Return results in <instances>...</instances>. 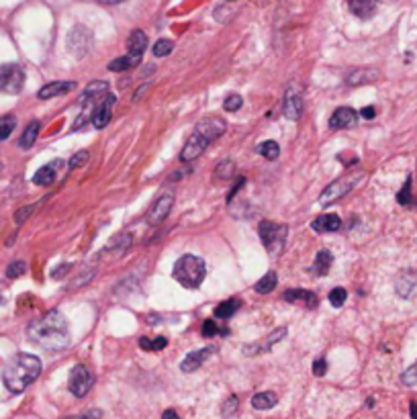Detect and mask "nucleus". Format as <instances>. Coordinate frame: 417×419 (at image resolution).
Instances as JSON below:
<instances>
[{
	"label": "nucleus",
	"mask_w": 417,
	"mask_h": 419,
	"mask_svg": "<svg viewBox=\"0 0 417 419\" xmlns=\"http://www.w3.org/2000/svg\"><path fill=\"white\" fill-rule=\"evenodd\" d=\"M27 335L33 344L47 352H60L70 346V327L60 311H49L41 319L29 323Z\"/></svg>",
	"instance_id": "f257e3e1"
},
{
	"label": "nucleus",
	"mask_w": 417,
	"mask_h": 419,
	"mask_svg": "<svg viewBox=\"0 0 417 419\" xmlns=\"http://www.w3.org/2000/svg\"><path fill=\"white\" fill-rule=\"evenodd\" d=\"M39 374H41V360L33 354L21 352L12 356L8 364L4 366L2 381L10 393H23L29 385L37 381Z\"/></svg>",
	"instance_id": "f03ea898"
},
{
	"label": "nucleus",
	"mask_w": 417,
	"mask_h": 419,
	"mask_svg": "<svg viewBox=\"0 0 417 419\" xmlns=\"http://www.w3.org/2000/svg\"><path fill=\"white\" fill-rule=\"evenodd\" d=\"M227 125L221 117H205L197 123L192 136L188 138V141L184 143L182 151H180V160L182 162H192L199 155H203V151L213 143L215 140H219L225 134Z\"/></svg>",
	"instance_id": "7ed1b4c3"
},
{
	"label": "nucleus",
	"mask_w": 417,
	"mask_h": 419,
	"mask_svg": "<svg viewBox=\"0 0 417 419\" xmlns=\"http://www.w3.org/2000/svg\"><path fill=\"white\" fill-rule=\"evenodd\" d=\"M205 262L199 256L186 254L174 264V279L178 280L184 288H199L205 280Z\"/></svg>",
	"instance_id": "20e7f679"
},
{
	"label": "nucleus",
	"mask_w": 417,
	"mask_h": 419,
	"mask_svg": "<svg viewBox=\"0 0 417 419\" xmlns=\"http://www.w3.org/2000/svg\"><path fill=\"white\" fill-rule=\"evenodd\" d=\"M258 233H260V240L264 244V248L268 250V254L278 256L284 248V242H286V236H288V227L282 225V223H270V221H262L258 225Z\"/></svg>",
	"instance_id": "39448f33"
},
{
	"label": "nucleus",
	"mask_w": 417,
	"mask_h": 419,
	"mask_svg": "<svg viewBox=\"0 0 417 419\" xmlns=\"http://www.w3.org/2000/svg\"><path fill=\"white\" fill-rule=\"evenodd\" d=\"M23 86H25V70L18 64H2L0 66V92L18 94Z\"/></svg>",
	"instance_id": "423d86ee"
},
{
	"label": "nucleus",
	"mask_w": 417,
	"mask_h": 419,
	"mask_svg": "<svg viewBox=\"0 0 417 419\" xmlns=\"http://www.w3.org/2000/svg\"><path fill=\"white\" fill-rule=\"evenodd\" d=\"M358 178L360 176H354V174H346V176H340L338 180H333L325 190H323V194L319 196V203L323 205V207H327V205H331V203H336V201H340L342 196H346L354 186H356V182H358Z\"/></svg>",
	"instance_id": "0eeeda50"
},
{
	"label": "nucleus",
	"mask_w": 417,
	"mask_h": 419,
	"mask_svg": "<svg viewBox=\"0 0 417 419\" xmlns=\"http://www.w3.org/2000/svg\"><path fill=\"white\" fill-rule=\"evenodd\" d=\"M94 385V377L92 372L84 366V364H76L70 372V381H68V389L74 397H86L90 393Z\"/></svg>",
	"instance_id": "6e6552de"
},
{
	"label": "nucleus",
	"mask_w": 417,
	"mask_h": 419,
	"mask_svg": "<svg viewBox=\"0 0 417 419\" xmlns=\"http://www.w3.org/2000/svg\"><path fill=\"white\" fill-rule=\"evenodd\" d=\"M68 47L76 58H84L92 47V33L86 27L76 25L68 35Z\"/></svg>",
	"instance_id": "1a4fd4ad"
},
{
	"label": "nucleus",
	"mask_w": 417,
	"mask_h": 419,
	"mask_svg": "<svg viewBox=\"0 0 417 419\" xmlns=\"http://www.w3.org/2000/svg\"><path fill=\"white\" fill-rule=\"evenodd\" d=\"M172 207H174V194H172V192L160 194V196L153 201V205L149 207V211H147V223H149V225H160V223L170 215Z\"/></svg>",
	"instance_id": "9d476101"
},
{
	"label": "nucleus",
	"mask_w": 417,
	"mask_h": 419,
	"mask_svg": "<svg viewBox=\"0 0 417 419\" xmlns=\"http://www.w3.org/2000/svg\"><path fill=\"white\" fill-rule=\"evenodd\" d=\"M115 97L109 92L105 94L97 105H94V111H92V117H90V123L97 127V129H105L111 121V113H113V105H115Z\"/></svg>",
	"instance_id": "9b49d317"
},
{
	"label": "nucleus",
	"mask_w": 417,
	"mask_h": 419,
	"mask_svg": "<svg viewBox=\"0 0 417 419\" xmlns=\"http://www.w3.org/2000/svg\"><path fill=\"white\" fill-rule=\"evenodd\" d=\"M62 172H64V160H53V162L45 164L43 168H39L35 172L33 182L37 186H49V184H53L62 176Z\"/></svg>",
	"instance_id": "f8f14e48"
},
{
	"label": "nucleus",
	"mask_w": 417,
	"mask_h": 419,
	"mask_svg": "<svg viewBox=\"0 0 417 419\" xmlns=\"http://www.w3.org/2000/svg\"><path fill=\"white\" fill-rule=\"evenodd\" d=\"M105 94H109V84L107 82H103V80H97V82H90L86 88H84V92H82V97H80V101H78V105L80 107H86V105H97Z\"/></svg>",
	"instance_id": "ddd939ff"
},
{
	"label": "nucleus",
	"mask_w": 417,
	"mask_h": 419,
	"mask_svg": "<svg viewBox=\"0 0 417 419\" xmlns=\"http://www.w3.org/2000/svg\"><path fill=\"white\" fill-rule=\"evenodd\" d=\"M215 352H217L215 346H209V348H203V350L190 352V354L182 360L180 370H182V372H194V370H199V368L203 366V362H205L211 354H215Z\"/></svg>",
	"instance_id": "4468645a"
},
{
	"label": "nucleus",
	"mask_w": 417,
	"mask_h": 419,
	"mask_svg": "<svg viewBox=\"0 0 417 419\" xmlns=\"http://www.w3.org/2000/svg\"><path fill=\"white\" fill-rule=\"evenodd\" d=\"M145 49H147V35L141 31V29H136V31H131V35H129V41H127V55L136 62V64H139L141 60H143V53H145Z\"/></svg>",
	"instance_id": "2eb2a0df"
},
{
	"label": "nucleus",
	"mask_w": 417,
	"mask_h": 419,
	"mask_svg": "<svg viewBox=\"0 0 417 419\" xmlns=\"http://www.w3.org/2000/svg\"><path fill=\"white\" fill-rule=\"evenodd\" d=\"M282 111H284V117L290 119V121H299L301 119V115H303V97L294 88L286 92Z\"/></svg>",
	"instance_id": "dca6fc26"
},
{
	"label": "nucleus",
	"mask_w": 417,
	"mask_h": 419,
	"mask_svg": "<svg viewBox=\"0 0 417 419\" xmlns=\"http://www.w3.org/2000/svg\"><path fill=\"white\" fill-rule=\"evenodd\" d=\"M286 335V329L284 327H278L277 331H273L268 338H264V342H258V344H252V346H246L244 352L248 356H258V354H264V352H270V348L278 344L282 338Z\"/></svg>",
	"instance_id": "f3484780"
},
{
	"label": "nucleus",
	"mask_w": 417,
	"mask_h": 419,
	"mask_svg": "<svg viewBox=\"0 0 417 419\" xmlns=\"http://www.w3.org/2000/svg\"><path fill=\"white\" fill-rule=\"evenodd\" d=\"M356 123V111L350 107H340L336 109V113L329 119V127L331 129H348Z\"/></svg>",
	"instance_id": "a211bd4d"
},
{
	"label": "nucleus",
	"mask_w": 417,
	"mask_h": 419,
	"mask_svg": "<svg viewBox=\"0 0 417 419\" xmlns=\"http://www.w3.org/2000/svg\"><path fill=\"white\" fill-rule=\"evenodd\" d=\"M74 88H76V82H49L37 92V97L41 101H47V99H55L60 94H66V92H70Z\"/></svg>",
	"instance_id": "6ab92c4d"
},
{
	"label": "nucleus",
	"mask_w": 417,
	"mask_h": 419,
	"mask_svg": "<svg viewBox=\"0 0 417 419\" xmlns=\"http://www.w3.org/2000/svg\"><path fill=\"white\" fill-rule=\"evenodd\" d=\"M379 70H372V68H358V70H352L348 76H346V82L350 86H360V84H368V82H375L379 78Z\"/></svg>",
	"instance_id": "aec40b11"
},
{
	"label": "nucleus",
	"mask_w": 417,
	"mask_h": 419,
	"mask_svg": "<svg viewBox=\"0 0 417 419\" xmlns=\"http://www.w3.org/2000/svg\"><path fill=\"white\" fill-rule=\"evenodd\" d=\"M311 227H313L315 231H323V233L338 231V229L342 227V219H340L336 213H325V215L317 217V219L311 223Z\"/></svg>",
	"instance_id": "412c9836"
},
{
	"label": "nucleus",
	"mask_w": 417,
	"mask_h": 419,
	"mask_svg": "<svg viewBox=\"0 0 417 419\" xmlns=\"http://www.w3.org/2000/svg\"><path fill=\"white\" fill-rule=\"evenodd\" d=\"M284 301L303 303V305L309 307V309H315V307H317V294L311 292V290H303V288H292V290L284 292Z\"/></svg>",
	"instance_id": "4be33fe9"
},
{
	"label": "nucleus",
	"mask_w": 417,
	"mask_h": 419,
	"mask_svg": "<svg viewBox=\"0 0 417 419\" xmlns=\"http://www.w3.org/2000/svg\"><path fill=\"white\" fill-rule=\"evenodd\" d=\"M350 10L358 18H370L377 12V0H350Z\"/></svg>",
	"instance_id": "5701e85b"
},
{
	"label": "nucleus",
	"mask_w": 417,
	"mask_h": 419,
	"mask_svg": "<svg viewBox=\"0 0 417 419\" xmlns=\"http://www.w3.org/2000/svg\"><path fill=\"white\" fill-rule=\"evenodd\" d=\"M331 262H333L331 254H329L327 250H321V252H317V256H315V262H313L311 270H313L317 277H325V275L329 272V268H331Z\"/></svg>",
	"instance_id": "b1692460"
},
{
	"label": "nucleus",
	"mask_w": 417,
	"mask_h": 419,
	"mask_svg": "<svg viewBox=\"0 0 417 419\" xmlns=\"http://www.w3.org/2000/svg\"><path fill=\"white\" fill-rule=\"evenodd\" d=\"M129 246H131V233H117L113 240H111V244H109V252H113L115 256H121V254H125L127 250H129Z\"/></svg>",
	"instance_id": "393cba45"
},
{
	"label": "nucleus",
	"mask_w": 417,
	"mask_h": 419,
	"mask_svg": "<svg viewBox=\"0 0 417 419\" xmlns=\"http://www.w3.org/2000/svg\"><path fill=\"white\" fill-rule=\"evenodd\" d=\"M39 129H41V123H39V121H31V123L27 125V129L23 131V136H21V140H18V145H21L23 149H29V147L37 141Z\"/></svg>",
	"instance_id": "a878e982"
},
{
	"label": "nucleus",
	"mask_w": 417,
	"mask_h": 419,
	"mask_svg": "<svg viewBox=\"0 0 417 419\" xmlns=\"http://www.w3.org/2000/svg\"><path fill=\"white\" fill-rule=\"evenodd\" d=\"M277 395L270 393V391H266V393H258V395L252 397V407L264 411V409H273V407L277 405Z\"/></svg>",
	"instance_id": "bb28decb"
},
{
	"label": "nucleus",
	"mask_w": 417,
	"mask_h": 419,
	"mask_svg": "<svg viewBox=\"0 0 417 419\" xmlns=\"http://www.w3.org/2000/svg\"><path fill=\"white\" fill-rule=\"evenodd\" d=\"M238 309H240V301H238V299L223 301V303L217 305V309H215V317H219V319H229L231 315H236Z\"/></svg>",
	"instance_id": "cd10ccee"
},
{
	"label": "nucleus",
	"mask_w": 417,
	"mask_h": 419,
	"mask_svg": "<svg viewBox=\"0 0 417 419\" xmlns=\"http://www.w3.org/2000/svg\"><path fill=\"white\" fill-rule=\"evenodd\" d=\"M168 346L166 338H139V348L145 352H160Z\"/></svg>",
	"instance_id": "c85d7f7f"
},
{
	"label": "nucleus",
	"mask_w": 417,
	"mask_h": 419,
	"mask_svg": "<svg viewBox=\"0 0 417 419\" xmlns=\"http://www.w3.org/2000/svg\"><path fill=\"white\" fill-rule=\"evenodd\" d=\"M416 284H417L416 275H414V272H405V275H401V279L397 280V290H399L401 296H409L412 290L416 288Z\"/></svg>",
	"instance_id": "c756f323"
},
{
	"label": "nucleus",
	"mask_w": 417,
	"mask_h": 419,
	"mask_svg": "<svg viewBox=\"0 0 417 419\" xmlns=\"http://www.w3.org/2000/svg\"><path fill=\"white\" fill-rule=\"evenodd\" d=\"M278 284V279L275 272H266L262 279L256 282V292H260V294H268V292H273L275 288H277Z\"/></svg>",
	"instance_id": "7c9ffc66"
},
{
	"label": "nucleus",
	"mask_w": 417,
	"mask_h": 419,
	"mask_svg": "<svg viewBox=\"0 0 417 419\" xmlns=\"http://www.w3.org/2000/svg\"><path fill=\"white\" fill-rule=\"evenodd\" d=\"M258 153H260L262 157H266V160H277L278 155H280V147H278L277 141L268 140L258 145Z\"/></svg>",
	"instance_id": "2f4dec72"
},
{
	"label": "nucleus",
	"mask_w": 417,
	"mask_h": 419,
	"mask_svg": "<svg viewBox=\"0 0 417 419\" xmlns=\"http://www.w3.org/2000/svg\"><path fill=\"white\" fill-rule=\"evenodd\" d=\"M14 127H16V119H14L12 115H4V117H0V141L8 140L10 134L14 131Z\"/></svg>",
	"instance_id": "473e14b6"
},
{
	"label": "nucleus",
	"mask_w": 417,
	"mask_h": 419,
	"mask_svg": "<svg viewBox=\"0 0 417 419\" xmlns=\"http://www.w3.org/2000/svg\"><path fill=\"white\" fill-rule=\"evenodd\" d=\"M138 64L129 58V55H123V58H117V60H113L111 64H109V70L111 72H125V70H131V68H136Z\"/></svg>",
	"instance_id": "72a5a7b5"
},
{
	"label": "nucleus",
	"mask_w": 417,
	"mask_h": 419,
	"mask_svg": "<svg viewBox=\"0 0 417 419\" xmlns=\"http://www.w3.org/2000/svg\"><path fill=\"white\" fill-rule=\"evenodd\" d=\"M236 174V164L231 160H223L217 168H215V176L219 180H225V178H231Z\"/></svg>",
	"instance_id": "f704fd0d"
},
{
	"label": "nucleus",
	"mask_w": 417,
	"mask_h": 419,
	"mask_svg": "<svg viewBox=\"0 0 417 419\" xmlns=\"http://www.w3.org/2000/svg\"><path fill=\"white\" fill-rule=\"evenodd\" d=\"M203 335L205 338H213V335H227V329L225 327H217V323L213 319H207L203 323Z\"/></svg>",
	"instance_id": "c9c22d12"
},
{
	"label": "nucleus",
	"mask_w": 417,
	"mask_h": 419,
	"mask_svg": "<svg viewBox=\"0 0 417 419\" xmlns=\"http://www.w3.org/2000/svg\"><path fill=\"white\" fill-rule=\"evenodd\" d=\"M172 49H174V43H172L170 39H160V41L153 45V55H155V58H166V55L172 53Z\"/></svg>",
	"instance_id": "e433bc0d"
},
{
	"label": "nucleus",
	"mask_w": 417,
	"mask_h": 419,
	"mask_svg": "<svg viewBox=\"0 0 417 419\" xmlns=\"http://www.w3.org/2000/svg\"><path fill=\"white\" fill-rule=\"evenodd\" d=\"M397 201H399V205H405V207L414 203V199H412V178L405 180L403 188H401L399 194H397Z\"/></svg>",
	"instance_id": "4c0bfd02"
},
{
	"label": "nucleus",
	"mask_w": 417,
	"mask_h": 419,
	"mask_svg": "<svg viewBox=\"0 0 417 419\" xmlns=\"http://www.w3.org/2000/svg\"><path fill=\"white\" fill-rule=\"evenodd\" d=\"M242 105H244V101H242V97H240V94H229V97L223 101V109H225V111H229V113L240 111V109H242Z\"/></svg>",
	"instance_id": "58836bf2"
},
{
	"label": "nucleus",
	"mask_w": 417,
	"mask_h": 419,
	"mask_svg": "<svg viewBox=\"0 0 417 419\" xmlns=\"http://www.w3.org/2000/svg\"><path fill=\"white\" fill-rule=\"evenodd\" d=\"M346 299H348L346 288H333V290L329 292V303H331L333 307H342V305L346 303Z\"/></svg>",
	"instance_id": "ea45409f"
},
{
	"label": "nucleus",
	"mask_w": 417,
	"mask_h": 419,
	"mask_svg": "<svg viewBox=\"0 0 417 419\" xmlns=\"http://www.w3.org/2000/svg\"><path fill=\"white\" fill-rule=\"evenodd\" d=\"M25 270H27V264L21 262V260H16V262H12V264L6 268V277H8V279H16V277L25 275Z\"/></svg>",
	"instance_id": "a19ab883"
},
{
	"label": "nucleus",
	"mask_w": 417,
	"mask_h": 419,
	"mask_svg": "<svg viewBox=\"0 0 417 419\" xmlns=\"http://www.w3.org/2000/svg\"><path fill=\"white\" fill-rule=\"evenodd\" d=\"M86 160H88V151H78V153L70 160V170H76V168L84 166Z\"/></svg>",
	"instance_id": "79ce46f5"
},
{
	"label": "nucleus",
	"mask_w": 417,
	"mask_h": 419,
	"mask_svg": "<svg viewBox=\"0 0 417 419\" xmlns=\"http://www.w3.org/2000/svg\"><path fill=\"white\" fill-rule=\"evenodd\" d=\"M221 411H223V416H225V418H231V416L238 411V397H229V399L225 401V405H223V409H221Z\"/></svg>",
	"instance_id": "37998d69"
},
{
	"label": "nucleus",
	"mask_w": 417,
	"mask_h": 419,
	"mask_svg": "<svg viewBox=\"0 0 417 419\" xmlns=\"http://www.w3.org/2000/svg\"><path fill=\"white\" fill-rule=\"evenodd\" d=\"M403 383H405L407 387L416 385L417 383V364H414L412 368H407V370L403 372Z\"/></svg>",
	"instance_id": "c03bdc74"
},
{
	"label": "nucleus",
	"mask_w": 417,
	"mask_h": 419,
	"mask_svg": "<svg viewBox=\"0 0 417 419\" xmlns=\"http://www.w3.org/2000/svg\"><path fill=\"white\" fill-rule=\"evenodd\" d=\"M325 372H327V362H325L323 358L315 360V364H313V374H315V377H323Z\"/></svg>",
	"instance_id": "a18cd8bd"
},
{
	"label": "nucleus",
	"mask_w": 417,
	"mask_h": 419,
	"mask_svg": "<svg viewBox=\"0 0 417 419\" xmlns=\"http://www.w3.org/2000/svg\"><path fill=\"white\" fill-rule=\"evenodd\" d=\"M244 182H246V180H244V176H240V178H238V182L233 184V188L229 190V196H227V201H229V203L233 201V196L238 194V190H240V188L244 186Z\"/></svg>",
	"instance_id": "49530a36"
},
{
	"label": "nucleus",
	"mask_w": 417,
	"mask_h": 419,
	"mask_svg": "<svg viewBox=\"0 0 417 419\" xmlns=\"http://www.w3.org/2000/svg\"><path fill=\"white\" fill-rule=\"evenodd\" d=\"M33 209H35V207H23V211H18V213L14 215V221H16V223H23V221H25V217H27V215H31V211H33Z\"/></svg>",
	"instance_id": "de8ad7c7"
},
{
	"label": "nucleus",
	"mask_w": 417,
	"mask_h": 419,
	"mask_svg": "<svg viewBox=\"0 0 417 419\" xmlns=\"http://www.w3.org/2000/svg\"><path fill=\"white\" fill-rule=\"evenodd\" d=\"M68 419H101V411H99V409H92V411H86L84 416H78V418H68Z\"/></svg>",
	"instance_id": "09e8293b"
},
{
	"label": "nucleus",
	"mask_w": 417,
	"mask_h": 419,
	"mask_svg": "<svg viewBox=\"0 0 417 419\" xmlns=\"http://www.w3.org/2000/svg\"><path fill=\"white\" fill-rule=\"evenodd\" d=\"M364 119H372L375 115H377V111H375V107H366V109H362V113H360Z\"/></svg>",
	"instance_id": "8fccbe9b"
},
{
	"label": "nucleus",
	"mask_w": 417,
	"mask_h": 419,
	"mask_svg": "<svg viewBox=\"0 0 417 419\" xmlns=\"http://www.w3.org/2000/svg\"><path fill=\"white\" fill-rule=\"evenodd\" d=\"M162 419H180V418H178V414H176L174 409H168V411H164Z\"/></svg>",
	"instance_id": "3c124183"
},
{
	"label": "nucleus",
	"mask_w": 417,
	"mask_h": 419,
	"mask_svg": "<svg viewBox=\"0 0 417 419\" xmlns=\"http://www.w3.org/2000/svg\"><path fill=\"white\" fill-rule=\"evenodd\" d=\"M412 418L417 419V401L416 403H412Z\"/></svg>",
	"instance_id": "603ef678"
},
{
	"label": "nucleus",
	"mask_w": 417,
	"mask_h": 419,
	"mask_svg": "<svg viewBox=\"0 0 417 419\" xmlns=\"http://www.w3.org/2000/svg\"><path fill=\"white\" fill-rule=\"evenodd\" d=\"M99 2H103V4H117V2H123V0H99Z\"/></svg>",
	"instance_id": "864d4df0"
},
{
	"label": "nucleus",
	"mask_w": 417,
	"mask_h": 419,
	"mask_svg": "<svg viewBox=\"0 0 417 419\" xmlns=\"http://www.w3.org/2000/svg\"><path fill=\"white\" fill-rule=\"evenodd\" d=\"M229 2H233V0H229Z\"/></svg>",
	"instance_id": "5fc2aeb1"
}]
</instances>
